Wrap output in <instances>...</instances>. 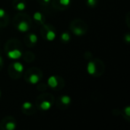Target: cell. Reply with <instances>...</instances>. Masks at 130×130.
Wrapping results in <instances>:
<instances>
[{
  "label": "cell",
  "instance_id": "11",
  "mask_svg": "<svg viewBox=\"0 0 130 130\" xmlns=\"http://www.w3.org/2000/svg\"><path fill=\"white\" fill-rule=\"evenodd\" d=\"M15 128H16V125L14 123H12V122L8 123L5 126V129L7 130H14Z\"/></svg>",
  "mask_w": 130,
  "mask_h": 130
},
{
  "label": "cell",
  "instance_id": "1",
  "mask_svg": "<svg viewBox=\"0 0 130 130\" xmlns=\"http://www.w3.org/2000/svg\"><path fill=\"white\" fill-rule=\"evenodd\" d=\"M7 56L9 59H18L21 56H22V53L21 52L18 50V49H14L13 50H11L9 51L8 53H7Z\"/></svg>",
  "mask_w": 130,
  "mask_h": 130
},
{
  "label": "cell",
  "instance_id": "22",
  "mask_svg": "<svg viewBox=\"0 0 130 130\" xmlns=\"http://www.w3.org/2000/svg\"><path fill=\"white\" fill-rule=\"evenodd\" d=\"M2 62H3V59H2V56H0V65H2Z\"/></svg>",
  "mask_w": 130,
  "mask_h": 130
},
{
  "label": "cell",
  "instance_id": "8",
  "mask_svg": "<svg viewBox=\"0 0 130 130\" xmlns=\"http://www.w3.org/2000/svg\"><path fill=\"white\" fill-rule=\"evenodd\" d=\"M56 36V34H55L54 31H53V30H49V31L46 33V37L47 40H49V41H53V40H55Z\"/></svg>",
  "mask_w": 130,
  "mask_h": 130
},
{
  "label": "cell",
  "instance_id": "18",
  "mask_svg": "<svg viewBox=\"0 0 130 130\" xmlns=\"http://www.w3.org/2000/svg\"><path fill=\"white\" fill-rule=\"evenodd\" d=\"M87 2L89 5L94 6L96 4V0H87Z\"/></svg>",
  "mask_w": 130,
  "mask_h": 130
},
{
  "label": "cell",
  "instance_id": "6",
  "mask_svg": "<svg viewBox=\"0 0 130 130\" xmlns=\"http://www.w3.org/2000/svg\"><path fill=\"white\" fill-rule=\"evenodd\" d=\"M39 80H40V78H39V77H38V75L37 74H32L29 78V82L30 84H32V85L37 84Z\"/></svg>",
  "mask_w": 130,
  "mask_h": 130
},
{
  "label": "cell",
  "instance_id": "4",
  "mask_svg": "<svg viewBox=\"0 0 130 130\" xmlns=\"http://www.w3.org/2000/svg\"><path fill=\"white\" fill-rule=\"evenodd\" d=\"M47 83H48V85L50 87V88H56L58 85V82H57V79L56 78V76H50L49 78H48V81H47Z\"/></svg>",
  "mask_w": 130,
  "mask_h": 130
},
{
  "label": "cell",
  "instance_id": "23",
  "mask_svg": "<svg viewBox=\"0 0 130 130\" xmlns=\"http://www.w3.org/2000/svg\"><path fill=\"white\" fill-rule=\"evenodd\" d=\"M43 1H44V2H45L46 3H48V2H50V0H43Z\"/></svg>",
  "mask_w": 130,
  "mask_h": 130
},
{
  "label": "cell",
  "instance_id": "2",
  "mask_svg": "<svg viewBox=\"0 0 130 130\" xmlns=\"http://www.w3.org/2000/svg\"><path fill=\"white\" fill-rule=\"evenodd\" d=\"M18 30L20 32H27L29 30V25L26 21H21L18 25Z\"/></svg>",
  "mask_w": 130,
  "mask_h": 130
},
{
  "label": "cell",
  "instance_id": "3",
  "mask_svg": "<svg viewBox=\"0 0 130 130\" xmlns=\"http://www.w3.org/2000/svg\"><path fill=\"white\" fill-rule=\"evenodd\" d=\"M87 71L89 75H94L96 72V66L93 62H90L87 66Z\"/></svg>",
  "mask_w": 130,
  "mask_h": 130
},
{
  "label": "cell",
  "instance_id": "14",
  "mask_svg": "<svg viewBox=\"0 0 130 130\" xmlns=\"http://www.w3.org/2000/svg\"><path fill=\"white\" fill-rule=\"evenodd\" d=\"M16 8H17V9H18V11H24V10L25 9V8H26V5H25L24 2H19V3L17 5Z\"/></svg>",
  "mask_w": 130,
  "mask_h": 130
},
{
  "label": "cell",
  "instance_id": "9",
  "mask_svg": "<svg viewBox=\"0 0 130 130\" xmlns=\"http://www.w3.org/2000/svg\"><path fill=\"white\" fill-rule=\"evenodd\" d=\"M61 102L66 105L67 104H69L71 103V98L67 96V95H65V96H62L61 98Z\"/></svg>",
  "mask_w": 130,
  "mask_h": 130
},
{
  "label": "cell",
  "instance_id": "19",
  "mask_svg": "<svg viewBox=\"0 0 130 130\" xmlns=\"http://www.w3.org/2000/svg\"><path fill=\"white\" fill-rule=\"evenodd\" d=\"M5 15V11L3 8H0V18H3Z\"/></svg>",
  "mask_w": 130,
  "mask_h": 130
},
{
  "label": "cell",
  "instance_id": "7",
  "mask_svg": "<svg viewBox=\"0 0 130 130\" xmlns=\"http://www.w3.org/2000/svg\"><path fill=\"white\" fill-rule=\"evenodd\" d=\"M13 67L14 69V70L18 72H22L24 71V66L21 63V62H14V65H13Z\"/></svg>",
  "mask_w": 130,
  "mask_h": 130
},
{
  "label": "cell",
  "instance_id": "5",
  "mask_svg": "<svg viewBox=\"0 0 130 130\" xmlns=\"http://www.w3.org/2000/svg\"><path fill=\"white\" fill-rule=\"evenodd\" d=\"M40 107L43 110H49L51 108V103L47 101H44L40 104Z\"/></svg>",
  "mask_w": 130,
  "mask_h": 130
},
{
  "label": "cell",
  "instance_id": "10",
  "mask_svg": "<svg viewBox=\"0 0 130 130\" xmlns=\"http://www.w3.org/2000/svg\"><path fill=\"white\" fill-rule=\"evenodd\" d=\"M29 40L31 43H36L37 42V37L34 34H30L29 35Z\"/></svg>",
  "mask_w": 130,
  "mask_h": 130
},
{
  "label": "cell",
  "instance_id": "16",
  "mask_svg": "<svg viewBox=\"0 0 130 130\" xmlns=\"http://www.w3.org/2000/svg\"><path fill=\"white\" fill-rule=\"evenodd\" d=\"M23 108L25 109V110H29L32 107V104L30 103V102H24L22 105Z\"/></svg>",
  "mask_w": 130,
  "mask_h": 130
},
{
  "label": "cell",
  "instance_id": "20",
  "mask_svg": "<svg viewBox=\"0 0 130 130\" xmlns=\"http://www.w3.org/2000/svg\"><path fill=\"white\" fill-rule=\"evenodd\" d=\"M125 113L128 116V117H129L130 116V107H126V109H125Z\"/></svg>",
  "mask_w": 130,
  "mask_h": 130
},
{
  "label": "cell",
  "instance_id": "13",
  "mask_svg": "<svg viewBox=\"0 0 130 130\" xmlns=\"http://www.w3.org/2000/svg\"><path fill=\"white\" fill-rule=\"evenodd\" d=\"M61 39H62V40L67 42L70 40V35L68 33H63L61 34Z\"/></svg>",
  "mask_w": 130,
  "mask_h": 130
},
{
  "label": "cell",
  "instance_id": "17",
  "mask_svg": "<svg viewBox=\"0 0 130 130\" xmlns=\"http://www.w3.org/2000/svg\"><path fill=\"white\" fill-rule=\"evenodd\" d=\"M70 2H71V0H59V3L63 6L69 5Z\"/></svg>",
  "mask_w": 130,
  "mask_h": 130
},
{
  "label": "cell",
  "instance_id": "12",
  "mask_svg": "<svg viewBox=\"0 0 130 130\" xmlns=\"http://www.w3.org/2000/svg\"><path fill=\"white\" fill-rule=\"evenodd\" d=\"M34 18L36 21H42V18H43V17H42V14H41L40 12H39V11L35 12V13H34Z\"/></svg>",
  "mask_w": 130,
  "mask_h": 130
},
{
  "label": "cell",
  "instance_id": "21",
  "mask_svg": "<svg viewBox=\"0 0 130 130\" xmlns=\"http://www.w3.org/2000/svg\"><path fill=\"white\" fill-rule=\"evenodd\" d=\"M125 40L127 42V43H129L130 42V36L129 34H127L126 36V37H125Z\"/></svg>",
  "mask_w": 130,
  "mask_h": 130
},
{
  "label": "cell",
  "instance_id": "15",
  "mask_svg": "<svg viewBox=\"0 0 130 130\" xmlns=\"http://www.w3.org/2000/svg\"><path fill=\"white\" fill-rule=\"evenodd\" d=\"M73 32H74V34H75V35H77V36H81V35H82V34H84V31H83L81 28H78V27L75 28L74 30H73Z\"/></svg>",
  "mask_w": 130,
  "mask_h": 130
},
{
  "label": "cell",
  "instance_id": "24",
  "mask_svg": "<svg viewBox=\"0 0 130 130\" xmlns=\"http://www.w3.org/2000/svg\"><path fill=\"white\" fill-rule=\"evenodd\" d=\"M0 97H1V91H0Z\"/></svg>",
  "mask_w": 130,
  "mask_h": 130
}]
</instances>
